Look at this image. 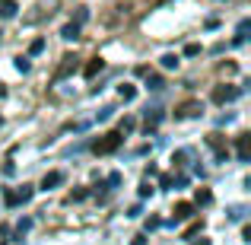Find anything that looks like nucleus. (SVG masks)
I'll list each match as a JSON object with an SVG mask.
<instances>
[{
  "label": "nucleus",
  "mask_w": 251,
  "mask_h": 245,
  "mask_svg": "<svg viewBox=\"0 0 251 245\" xmlns=\"http://www.w3.org/2000/svg\"><path fill=\"white\" fill-rule=\"evenodd\" d=\"M245 217V207H229V220H242Z\"/></svg>",
  "instance_id": "a878e982"
},
{
  "label": "nucleus",
  "mask_w": 251,
  "mask_h": 245,
  "mask_svg": "<svg viewBox=\"0 0 251 245\" xmlns=\"http://www.w3.org/2000/svg\"><path fill=\"white\" fill-rule=\"evenodd\" d=\"M108 185H111V188H115V185H121V175H118V172H111V175H108Z\"/></svg>",
  "instance_id": "473e14b6"
},
{
  "label": "nucleus",
  "mask_w": 251,
  "mask_h": 245,
  "mask_svg": "<svg viewBox=\"0 0 251 245\" xmlns=\"http://www.w3.org/2000/svg\"><path fill=\"white\" fill-rule=\"evenodd\" d=\"M32 194H35V188H32V185H23V188L16 191V201L25 204V201H32Z\"/></svg>",
  "instance_id": "ddd939ff"
},
{
  "label": "nucleus",
  "mask_w": 251,
  "mask_h": 245,
  "mask_svg": "<svg viewBox=\"0 0 251 245\" xmlns=\"http://www.w3.org/2000/svg\"><path fill=\"white\" fill-rule=\"evenodd\" d=\"M184 160H188V153H184V150H178V153H172V163H175V165H184Z\"/></svg>",
  "instance_id": "cd10ccee"
},
{
  "label": "nucleus",
  "mask_w": 251,
  "mask_h": 245,
  "mask_svg": "<svg viewBox=\"0 0 251 245\" xmlns=\"http://www.w3.org/2000/svg\"><path fill=\"white\" fill-rule=\"evenodd\" d=\"M191 245H210V239H203V236H201V239H191Z\"/></svg>",
  "instance_id": "f704fd0d"
},
{
  "label": "nucleus",
  "mask_w": 251,
  "mask_h": 245,
  "mask_svg": "<svg viewBox=\"0 0 251 245\" xmlns=\"http://www.w3.org/2000/svg\"><path fill=\"white\" fill-rule=\"evenodd\" d=\"M86 194H89V191H86V188H80V191H74V194H70V201H83Z\"/></svg>",
  "instance_id": "2f4dec72"
},
{
  "label": "nucleus",
  "mask_w": 251,
  "mask_h": 245,
  "mask_svg": "<svg viewBox=\"0 0 251 245\" xmlns=\"http://www.w3.org/2000/svg\"><path fill=\"white\" fill-rule=\"evenodd\" d=\"M235 153H239V163L251 160V134H239V137H235Z\"/></svg>",
  "instance_id": "20e7f679"
},
{
  "label": "nucleus",
  "mask_w": 251,
  "mask_h": 245,
  "mask_svg": "<svg viewBox=\"0 0 251 245\" xmlns=\"http://www.w3.org/2000/svg\"><path fill=\"white\" fill-rule=\"evenodd\" d=\"M194 115H201V102H197V99H188V102L175 105V118L178 121H181V118H194Z\"/></svg>",
  "instance_id": "7ed1b4c3"
},
{
  "label": "nucleus",
  "mask_w": 251,
  "mask_h": 245,
  "mask_svg": "<svg viewBox=\"0 0 251 245\" xmlns=\"http://www.w3.org/2000/svg\"><path fill=\"white\" fill-rule=\"evenodd\" d=\"M178 61H181L178 54H162V67H166V70H175V67H178Z\"/></svg>",
  "instance_id": "6ab92c4d"
},
{
  "label": "nucleus",
  "mask_w": 251,
  "mask_h": 245,
  "mask_svg": "<svg viewBox=\"0 0 251 245\" xmlns=\"http://www.w3.org/2000/svg\"><path fill=\"white\" fill-rule=\"evenodd\" d=\"M239 96H242V86H216V89H213V102H216V105L235 102Z\"/></svg>",
  "instance_id": "f03ea898"
},
{
  "label": "nucleus",
  "mask_w": 251,
  "mask_h": 245,
  "mask_svg": "<svg viewBox=\"0 0 251 245\" xmlns=\"http://www.w3.org/2000/svg\"><path fill=\"white\" fill-rule=\"evenodd\" d=\"M207 143H210L213 150H223V134H210V137H207Z\"/></svg>",
  "instance_id": "393cba45"
},
{
  "label": "nucleus",
  "mask_w": 251,
  "mask_h": 245,
  "mask_svg": "<svg viewBox=\"0 0 251 245\" xmlns=\"http://www.w3.org/2000/svg\"><path fill=\"white\" fill-rule=\"evenodd\" d=\"M29 229H32V220H29V217H23V220L16 223V236H25Z\"/></svg>",
  "instance_id": "412c9836"
},
{
  "label": "nucleus",
  "mask_w": 251,
  "mask_h": 245,
  "mask_svg": "<svg viewBox=\"0 0 251 245\" xmlns=\"http://www.w3.org/2000/svg\"><path fill=\"white\" fill-rule=\"evenodd\" d=\"M159 121H162V111H159V109L147 111V124H143V128H147V134H153V131L159 128Z\"/></svg>",
  "instance_id": "1a4fd4ad"
},
{
  "label": "nucleus",
  "mask_w": 251,
  "mask_h": 245,
  "mask_svg": "<svg viewBox=\"0 0 251 245\" xmlns=\"http://www.w3.org/2000/svg\"><path fill=\"white\" fill-rule=\"evenodd\" d=\"M159 185H162V188H172V185H175V175H162Z\"/></svg>",
  "instance_id": "7c9ffc66"
},
{
  "label": "nucleus",
  "mask_w": 251,
  "mask_h": 245,
  "mask_svg": "<svg viewBox=\"0 0 251 245\" xmlns=\"http://www.w3.org/2000/svg\"><path fill=\"white\" fill-rule=\"evenodd\" d=\"M3 204H6V207H19V201H16V191H13V188H6V191H3Z\"/></svg>",
  "instance_id": "aec40b11"
},
{
  "label": "nucleus",
  "mask_w": 251,
  "mask_h": 245,
  "mask_svg": "<svg viewBox=\"0 0 251 245\" xmlns=\"http://www.w3.org/2000/svg\"><path fill=\"white\" fill-rule=\"evenodd\" d=\"M184 54H188V57H197V54H201V45H197V42H191L188 48H184Z\"/></svg>",
  "instance_id": "bb28decb"
},
{
  "label": "nucleus",
  "mask_w": 251,
  "mask_h": 245,
  "mask_svg": "<svg viewBox=\"0 0 251 245\" xmlns=\"http://www.w3.org/2000/svg\"><path fill=\"white\" fill-rule=\"evenodd\" d=\"M134 128H137V121H134V118H121V124H118V134H130Z\"/></svg>",
  "instance_id": "a211bd4d"
},
{
  "label": "nucleus",
  "mask_w": 251,
  "mask_h": 245,
  "mask_svg": "<svg viewBox=\"0 0 251 245\" xmlns=\"http://www.w3.org/2000/svg\"><path fill=\"white\" fill-rule=\"evenodd\" d=\"M201 229H203V220H197V223H191V226H188V229H184V239H191V236H197V233H201Z\"/></svg>",
  "instance_id": "5701e85b"
},
{
  "label": "nucleus",
  "mask_w": 251,
  "mask_h": 245,
  "mask_svg": "<svg viewBox=\"0 0 251 245\" xmlns=\"http://www.w3.org/2000/svg\"><path fill=\"white\" fill-rule=\"evenodd\" d=\"M118 96H121L124 102H130V99L137 96V89H134V86H130V83H124V86H118Z\"/></svg>",
  "instance_id": "dca6fc26"
},
{
  "label": "nucleus",
  "mask_w": 251,
  "mask_h": 245,
  "mask_svg": "<svg viewBox=\"0 0 251 245\" xmlns=\"http://www.w3.org/2000/svg\"><path fill=\"white\" fill-rule=\"evenodd\" d=\"M153 191H156V188H153V185H150V182H143V185H140V197H150V194H153Z\"/></svg>",
  "instance_id": "c85d7f7f"
},
{
  "label": "nucleus",
  "mask_w": 251,
  "mask_h": 245,
  "mask_svg": "<svg viewBox=\"0 0 251 245\" xmlns=\"http://www.w3.org/2000/svg\"><path fill=\"white\" fill-rule=\"evenodd\" d=\"M147 86L150 89H166V80H162L159 74H147Z\"/></svg>",
  "instance_id": "2eb2a0df"
},
{
  "label": "nucleus",
  "mask_w": 251,
  "mask_h": 245,
  "mask_svg": "<svg viewBox=\"0 0 251 245\" xmlns=\"http://www.w3.org/2000/svg\"><path fill=\"white\" fill-rule=\"evenodd\" d=\"M86 19H89V6H76V13H74V26H83Z\"/></svg>",
  "instance_id": "f3484780"
},
{
  "label": "nucleus",
  "mask_w": 251,
  "mask_h": 245,
  "mask_svg": "<svg viewBox=\"0 0 251 245\" xmlns=\"http://www.w3.org/2000/svg\"><path fill=\"white\" fill-rule=\"evenodd\" d=\"M45 51V38H35V42L29 45V54H42Z\"/></svg>",
  "instance_id": "b1692460"
},
{
  "label": "nucleus",
  "mask_w": 251,
  "mask_h": 245,
  "mask_svg": "<svg viewBox=\"0 0 251 245\" xmlns=\"http://www.w3.org/2000/svg\"><path fill=\"white\" fill-rule=\"evenodd\" d=\"M191 217H194V204H188V201H178V204H175V210H172V223L191 220Z\"/></svg>",
  "instance_id": "423d86ee"
},
{
  "label": "nucleus",
  "mask_w": 251,
  "mask_h": 245,
  "mask_svg": "<svg viewBox=\"0 0 251 245\" xmlns=\"http://www.w3.org/2000/svg\"><path fill=\"white\" fill-rule=\"evenodd\" d=\"M210 201H213V194H210L207 188H197V194H194V204H197V207H207Z\"/></svg>",
  "instance_id": "f8f14e48"
},
{
  "label": "nucleus",
  "mask_w": 251,
  "mask_h": 245,
  "mask_svg": "<svg viewBox=\"0 0 251 245\" xmlns=\"http://www.w3.org/2000/svg\"><path fill=\"white\" fill-rule=\"evenodd\" d=\"M121 143H124V137L118 134V131H108V134H102L96 143H92V153L96 156H108V153H115Z\"/></svg>",
  "instance_id": "f257e3e1"
},
{
  "label": "nucleus",
  "mask_w": 251,
  "mask_h": 245,
  "mask_svg": "<svg viewBox=\"0 0 251 245\" xmlns=\"http://www.w3.org/2000/svg\"><path fill=\"white\" fill-rule=\"evenodd\" d=\"M74 70H76V57H74V54H64V57H61V67L54 70V80H67Z\"/></svg>",
  "instance_id": "39448f33"
},
{
  "label": "nucleus",
  "mask_w": 251,
  "mask_h": 245,
  "mask_svg": "<svg viewBox=\"0 0 251 245\" xmlns=\"http://www.w3.org/2000/svg\"><path fill=\"white\" fill-rule=\"evenodd\" d=\"M61 182H64V172H45V178H42V191L57 188Z\"/></svg>",
  "instance_id": "6e6552de"
},
{
  "label": "nucleus",
  "mask_w": 251,
  "mask_h": 245,
  "mask_svg": "<svg viewBox=\"0 0 251 245\" xmlns=\"http://www.w3.org/2000/svg\"><path fill=\"white\" fill-rule=\"evenodd\" d=\"M16 70H19V74H29V70H32V61H29V57H16Z\"/></svg>",
  "instance_id": "4be33fe9"
},
{
  "label": "nucleus",
  "mask_w": 251,
  "mask_h": 245,
  "mask_svg": "<svg viewBox=\"0 0 251 245\" xmlns=\"http://www.w3.org/2000/svg\"><path fill=\"white\" fill-rule=\"evenodd\" d=\"M61 38H67V42H76V38H80V26L67 23V26L61 29Z\"/></svg>",
  "instance_id": "9b49d317"
},
{
  "label": "nucleus",
  "mask_w": 251,
  "mask_h": 245,
  "mask_svg": "<svg viewBox=\"0 0 251 245\" xmlns=\"http://www.w3.org/2000/svg\"><path fill=\"white\" fill-rule=\"evenodd\" d=\"M102 70H105V61H102V57H89V64L83 67V77H86V80H92V77L102 74Z\"/></svg>",
  "instance_id": "0eeeda50"
},
{
  "label": "nucleus",
  "mask_w": 251,
  "mask_h": 245,
  "mask_svg": "<svg viewBox=\"0 0 251 245\" xmlns=\"http://www.w3.org/2000/svg\"><path fill=\"white\" fill-rule=\"evenodd\" d=\"M159 226H162L159 217H150V220H147V229H159Z\"/></svg>",
  "instance_id": "c756f323"
},
{
  "label": "nucleus",
  "mask_w": 251,
  "mask_h": 245,
  "mask_svg": "<svg viewBox=\"0 0 251 245\" xmlns=\"http://www.w3.org/2000/svg\"><path fill=\"white\" fill-rule=\"evenodd\" d=\"M130 245H147V236H134V242Z\"/></svg>",
  "instance_id": "72a5a7b5"
},
{
  "label": "nucleus",
  "mask_w": 251,
  "mask_h": 245,
  "mask_svg": "<svg viewBox=\"0 0 251 245\" xmlns=\"http://www.w3.org/2000/svg\"><path fill=\"white\" fill-rule=\"evenodd\" d=\"M0 124H3V118H0Z\"/></svg>",
  "instance_id": "c9c22d12"
},
{
  "label": "nucleus",
  "mask_w": 251,
  "mask_h": 245,
  "mask_svg": "<svg viewBox=\"0 0 251 245\" xmlns=\"http://www.w3.org/2000/svg\"><path fill=\"white\" fill-rule=\"evenodd\" d=\"M16 0H0V19H13L16 16Z\"/></svg>",
  "instance_id": "9d476101"
},
{
  "label": "nucleus",
  "mask_w": 251,
  "mask_h": 245,
  "mask_svg": "<svg viewBox=\"0 0 251 245\" xmlns=\"http://www.w3.org/2000/svg\"><path fill=\"white\" fill-rule=\"evenodd\" d=\"M248 29H251V23H248V19H242V23H239V29H235V45H242V42H245Z\"/></svg>",
  "instance_id": "4468645a"
}]
</instances>
